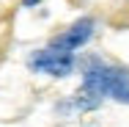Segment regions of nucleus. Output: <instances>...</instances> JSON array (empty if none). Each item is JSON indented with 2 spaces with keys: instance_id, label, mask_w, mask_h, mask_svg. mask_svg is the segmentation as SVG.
<instances>
[{
  "instance_id": "nucleus-1",
  "label": "nucleus",
  "mask_w": 129,
  "mask_h": 127,
  "mask_svg": "<svg viewBox=\"0 0 129 127\" xmlns=\"http://www.w3.org/2000/svg\"><path fill=\"white\" fill-rule=\"evenodd\" d=\"M30 66L36 72H44V75H52V77H63L72 72L74 66V55L72 52H60V50H39L33 58H30Z\"/></svg>"
},
{
  "instance_id": "nucleus-2",
  "label": "nucleus",
  "mask_w": 129,
  "mask_h": 127,
  "mask_svg": "<svg viewBox=\"0 0 129 127\" xmlns=\"http://www.w3.org/2000/svg\"><path fill=\"white\" fill-rule=\"evenodd\" d=\"M91 33H93V20H88V17H85V20H77L63 36H58V39L52 42V50L72 52V50H77V47H82V44L91 39Z\"/></svg>"
},
{
  "instance_id": "nucleus-3",
  "label": "nucleus",
  "mask_w": 129,
  "mask_h": 127,
  "mask_svg": "<svg viewBox=\"0 0 129 127\" xmlns=\"http://www.w3.org/2000/svg\"><path fill=\"white\" fill-rule=\"evenodd\" d=\"M107 75H110V66L104 64H91L85 69V94H91L93 100H99L107 94Z\"/></svg>"
},
{
  "instance_id": "nucleus-4",
  "label": "nucleus",
  "mask_w": 129,
  "mask_h": 127,
  "mask_svg": "<svg viewBox=\"0 0 129 127\" xmlns=\"http://www.w3.org/2000/svg\"><path fill=\"white\" fill-rule=\"evenodd\" d=\"M107 94L115 97L118 102H129V69H124V66H110Z\"/></svg>"
},
{
  "instance_id": "nucleus-5",
  "label": "nucleus",
  "mask_w": 129,
  "mask_h": 127,
  "mask_svg": "<svg viewBox=\"0 0 129 127\" xmlns=\"http://www.w3.org/2000/svg\"><path fill=\"white\" fill-rule=\"evenodd\" d=\"M22 3H25V6H36L39 0H22Z\"/></svg>"
}]
</instances>
